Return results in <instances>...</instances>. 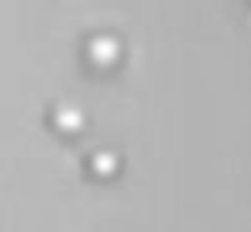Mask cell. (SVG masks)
<instances>
[{"label": "cell", "instance_id": "cell-1", "mask_svg": "<svg viewBox=\"0 0 251 232\" xmlns=\"http://www.w3.org/2000/svg\"><path fill=\"white\" fill-rule=\"evenodd\" d=\"M90 55H94L100 65H110V61L119 58V42L116 39H97V42L90 45Z\"/></svg>", "mask_w": 251, "mask_h": 232}]
</instances>
